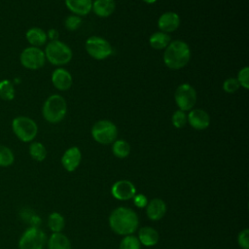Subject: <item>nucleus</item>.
<instances>
[{"label": "nucleus", "mask_w": 249, "mask_h": 249, "mask_svg": "<svg viewBox=\"0 0 249 249\" xmlns=\"http://www.w3.org/2000/svg\"><path fill=\"white\" fill-rule=\"evenodd\" d=\"M236 80L238 81L239 86H241L245 89H249V68H248V66H244L238 71Z\"/></svg>", "instance_id": "31"}, {"label": "nucleus", "mask_w": 249, "mask_h": 249, "mask_svg": "<svg viewBox=\"0 0 249 249\" xmlns=\"http://www.w3.org/2000/svg\"><path fill=\"white\" fill-rule=\"evenodd\" d=\"M196 91L193 86L187 83L179 85L174 93V100L179 110L190 111L196 103Z\"/></svg>", "instance_id": "9"}, {"label": "nucleus", "mask_w": 249, "mask_h": 249, "mask_svg": "<svg viewBox=\"0 0 249 249\" xmlns=\"http://www.w3.org/2000/svg\"><path fill=\"white\" fill-rule=\"evenodd\" d=\"M139 219L137 214L128 207L120 206L112 211L109 216L111 230L120 235L132 234L138 228Z\"/></svg>", "instance_id": "1"}, {"label": "nucleus", "mask_w": 249, "mask_h": 249, "mask_svg": "<svg viewBox=\"0 0 249 249\" xmlns=\"http://www.w3.org/2000/svg\"><path fill=\"white\" fill-rule=\"evenodd\" d=\"M47 244L46 233L38 227H28L19 236L18 249H44Z\"/></svg>", "instance_id": "7"}, {"label": "nucleus", "mask_w": 249, "mask_h": 249, "mask_svg": "<svg viewBox=\"0 0 249 249\" xmlns=\"http://www.w3.org/2000/svg\"><path fill=\"white\" fill-rule=\"evenodd\" d=\"M25 39L32 47L40 48L47 43V32L40 27H31L25 33Z\"/></svg>", "instance_id": "19"}, {"label": "nucleus", "mask_w": 249, "mask_h": 249, "mask_svg": "<svg viewBox=\"0 0 249 249\" xmlns=\"http://www.w3.org/2000/svg\"><path fill=\"white\" fill-rule=\"evenodd\" d=\"M12 130L18 140L24 143L32 142L38 133L36 122L26 116H18L12 121Z\"/></svg>", "instance_id": "5"}, {"label": "nucleus", "mask_w": 249, "mask_h": 249, "mask_svg": "<svg viewBox=\"0 0 249 249\" xmlns=\"http://www.w3.org/2000/svg\"><path fill=\"white\" fill-rule=\"evenodd\" d=\"M48 226L53 232H61L65 226L64 217L58 212H53L48 217Z\"/></svg>", "instance_id": "25"}, {"label": "nucleus", "mask_w": 249, "mask_h": 249, "mask_svg": "<svg viewBox=\"0 0 249 249\" xmlns=\"http://www.w3.org/2000/svg\"><path fill=\"white\" fill-rule=\"evenodd\" d=\"M112 152L118 159H124L130 153V145L124 139H116L112 143Z\"/></svg>", "instance_id": "24"}, {"label": "nucleus", "mask_w": 249, "mask_h": 249, "mask_svg": "<svg viewBox=\"0 0 249 249\" xmlns=\"http://www.w3.org/2000/svg\"><path fill=\"white\" fill-rule=\"evenodd\" d=\"M189 124L196 130H204L210 124L209 114L200 108H195L190 110L187 115Z\"/></svg>", "instance_id": "12"}, {"label": "nucleus", "mask_w": 249, "mask_h": 249, "mask_svg": "<svg viewBox=\"0 0 249 249\" xmlns=\"http://www.w3.org/2000/svg\"><path fill=\"white\" fill-rule=\"evenodd\" d=\"M171 123L174 127L176 128H182L184 127L188 123L187 113L182 110H176L172 116H171Z\"/></svg>", "instance_id": "29"}, {"label": "nucleus", "mask_w": 249, "mask_h": 249, "mask_svg": "<svg viewBox=\"0 0 249 249\" xmlns=\"http://www.w3.org/2000/svg\"><path fill=\"white\" fill-rule=\"evenodd\" d=\"M191 55V49L185 41L174 40L164 49L162 59L169 69L179 70L189 63Z\"/></svg>", "instance_id": "2"}, {"label": "nucleus", "mask_w": 249, "mask_h": 249, "mask_svg": "<svg viewBox=\"0 0 249 249\" xmlns=\"http://www.w3.org/2000/svg\"><path fill=\"white\" fill-rule=\"evenodd\" d=\"M16 90L12 81L3 79L0 81V98L5 101H11L15 98Z\"/></svg>", "instance_id": "26"}, {"label": "nucleus", "mask_w": 249, "mask_h": 249, "mask_svg": "<svg viewBox=\"0 0 249 249\" xmlns=\"http://www.w3.org/2000/svg\"><path fill=\"white\" fill-rule=\"evenodd\" d=\"M144 3H146V4H154V3H156L158 0H142Z\"/></svg>", "instance_id": "36"}, {"label": "nucleus", "mask_w": 249, "mask_h": 249, "mask_svg": "<svg viewBox=\"0 0 249 249\" xmlns=\"http://www.w3.org/2000/svg\"><path fill=\"white\" fill-rule=\"evenodd\" d=\"M46 60L53 65H64L67 64L73 56L72 50L68 45L59 40L50 41L44 51Z\"/></svg>", "instance_id": "4"}, {"label": "nucleus", "mask_w": 249, "mask_h": 249, "mask_svg": "<svg viewBox=\"0 0 249 249\" xmlns=\"http://www.w3.org/2000/svg\"><path fill=\"white\" fill-rule=\"evenodd\" d=\"M170 42V36L167 33L161 31L154 32L149 38V44L155 50H163L169 45Z\"/></svg>", "instance_id": "22"}, {"label": "nucleus", "mask_w": 249, "mask_h": 249, "mask_svg": "<svg viewBox=\"0 0 249 249\" xmlns=\"http://www.w3.org/2000/svg\"><path fill=\"white\" fill-rule=\"evenodd\" d=\"M116 10V2L115 0H94L92 1L91 11L100 17L107 18L111 16Z\"/></svg>", "instance_id": "18"}, {"label": "nucleus", "mask_w": 249, "mask_h": 249, "mask_svg": "<svg viewBox=\"0 0 249 249\" xmlns=\"http://www.w3.org/2000/svg\"><path fill=\"white\" fill-rule=\"evenodd\" d=\"M82 160V153L80 149L76 146L68 148L61 157V163L62 166L69 172L74 171L81 162Z\"/></svg>", "instance_id": "15"}, {"label": "nucleus", "mask_w": 249, "mask_h": 249, "mask_svg": "<svg viewBox=\"0 0 249 249\" xmlns=\"http://www.w3.org/2000/svg\"><path fill=\"white\" fill-rule=\"evenodd\" d=\"M52 83L56 89L65 91L72 87L73 79L68 70L58 67L52 73Z\"/></svg>", "instance_id": "13"}, {"label": "nucleus", "mask_w": 249, "mask_h": 249, "mask_svg": "<svg viewBox=\"0 0 249 249\" xmlns=\"http://www.w3.org/2000/svg\"><path fill=\"white\" fill-rule=\"evenodd\" d=\"M111 194L116 199L128 200L135 196L136 189L132 182L123 179L113 184L111 188Z\"/></svg>", "instance_id": "11"}, {"label": "nucleus", "mask_w": 249, "mask_h": 249, "mask_svg": "<svg viewBox=\"0 0 249 249\" xmlns=\"http://www.w3.org/2000/svg\"><path fill=\"white\" fill-rule=\"evenodd\" d=\"M65 5L73 15L82 17L91 12L92 0H65Z\"/></svg>", "instance_id": "17"}, {"label": "nucleus", "mask_w": 249, "mask_h": 249, "mask_svg": "<svg viewBox=\"0 0 249 249\" xmlns=\"http://www.w3.org/2000/svg\"><path fill=\"white\" fill-rule=\"evenodd\" d=\"M90 133L94 141L102 145H108L117 139L118 127L109 120H99L93 124Z\"/></svg>", "instance_id": "6"}, {"label": "nucleus", "mask_w": 249, "mask_h": 249, "mask_svg": "<svg viewBox=\"0 0 249 249\" xmlns=\"http://www.w3.org/2000/svg\"><path fill=\"white\" fill-rule=\"evenodd\" d=\"M132 199H133L134 205L138 208H144L148 204V198L143 194H135Z\"/></svg>", "instance_id": "34"}, {"label": "nucleus", "mask_w": 249, "mask_h": 249, "mask_svg": "<svg viewBox=\"0 0 249 249\" xmlns=\"http://www.w3.org/2000/svg\"><path fill=\"white\" fill-rule=\"evenodd\" d=\"M180 25V17L175 12H165L161 14L158 19V27L160 31L170 33L178 29Z\"/></svg>", "instance_id": "14"}, {"label": "nucleus", "mask_w": 249, "mask_h": 249, "mask_svg": "<svg viewBox=\"0 0 249 249\" xmlns=\"http://www.w3.org/2000/svg\"><path fill=\"white\" fill-rule=\"evenodd\" d=\"M82 22H83V20H82L81 17L72 14V15H69L65 18L64 26L69 31H75V30H77L78 28L81 27Z\"/></svg>", "instance_id": "30"}, {"label": "nucleus", "mask_w": 249, "mask_h": 249, "mask_svg": "<svg viewBox=\"0 0 249 249\" xmlns=\"http://www.w3.org/2000/svg\"><path fill=\"white\" fill-rule=\"evenodd\" d=\"M15 162V154L11 148L0 144V167H9Z\"/></svg>", "instance_id": "27"}, {"label": "nucleus", "mask_w": 249, "mask_h": 249, "mask_svg": "<svg viewBox=\"0 0 249 249\" xmlns=\"http://www.w3.org/2000/svg\"><path fill=\"white\" fill-rule=\"evenodd\" d=\"M120 249H141V244L136 236L133 234L124 235L121 240Z\"/></svg>", "instance_id": "28"}, {"label": "nucleus", "mask_w": 249, "mask_h": 249, "mask_svg": "<svg viewBox=\"0 0 249 249\" xmlns=\"http://www.w3.org/2000/svg\"><path fill=\"white\" fill-rule=\"evenodd\" d=\"M138 240L140 244H143L145 246H154L159 241V232L156 229L152 227H142L138 231Z\"/></svg>", "instance_id": "20"}, {"label": "nucleus", "mask_w": 249, "mask_h": 249, "mask_svg": "<svg viewBox=\"0 0 249 249\" xmlns=\"http://www.w3.org/2000/svg\"><path fill=\"white\" fill-rule=\"evenodd\" d=\"M28 153L29 156L36 161H43L47 158V149L45 145L38 141L30 142Z\"/></svg>", "instance_id": "23"}, {"label": "nucleus", "mask_w": 249, "mask_h": 249, "mask_svg": "<svg viewBox=\"0 0 249 249\" xmlns=\"http://www.w3.org/2000/svg\"><path fill=\"white\" fill-rule=\"evenodd\" d=\"M67 104L65 99L59 94L50 95L42 107L43 118L50 124H58L65 118Z\"/></svg>", "instance_id": "3"}, {"label": "nucleus", "mask_w": 249, "mask_h": 249, "mask_svg": "<svg viewBox=\"0 0 249 249\" xmlns=\"http://www.w3.org/2000/svg\"><path fill=\"white\" fill-rule=\"evenodd\" d=\"M237 242L241 249H249V230L244 229L237 236Z\"/></svg>", "instance_id": "33"}, {"label": "nucleus", "mask_w": 249, "mask_h": 249, "mask_svg": "<svg viewBox=\"0 0 249 249\" xmlns=\"http://www.w3.org/2000/svg\"><path fill=\"white\" fill-rule=\"evenodd\" d=\"M20 64L29 70H38L45 65L46 56L40 48L29 46L23 49L19 54Z\"/></svg>", "instance_id": "10"}, {"label": "nucleus", "mask_w": 249, "mask_h": 249, "mask_svg": "<svg viewBox=\"0 0 249 249\" xmlns=\"http://www.w3.org/2000/svg\"><path fill=\"white\" fill-rule=\"evenodd\" d=\"M166 212V204L160 198H153L148 201L146 206V214L152 221L160 220Z\"/></svg>", "instance_id": "16"}, {"label": "nucleus", "mask_w": 249, "mask_h": 249, "mask_svg": "<svg viewBox=\"0 0 249 249\" xmlns=\"http://www.w3.org/2000/svg\"><path fill=\"white\" fill-rule=\"evenodd\" d=\"M48 249H71L69 238L62 232H53L47 240Z\"/></svg>", "instance_id": "21"}, {"label": "nucleus", "mask_w": 249, "mask_h": 249, "mask_svg": "<svg viewBox=\"0 0 249 249\" xmlns=\"http://www.w3.org/2000/svg\"><path fill=\"white\" fill-rule=\"evenodd\" d=\"M85 48L89 55L96 60H103L113 53L111 44L104 38L92 35L86 40Z\"/></svg>", "instance_id": "8"}, {"label": "nucleus", "mask_w": 249, "mask_h": 249, "mask_svg": "<svg viewBox=\"0 0 249 249\" xmlns=\"http://www.w3.org/2000/svg\"><path fill=\"white\" fill-rule=\"evenodd\" d=\"M239 87L240 86H239L238 81L236 80V78H233V77L226 79L223 83V89H224V91H226L228 93L235 92L239 89Z\"/></svg>", "instance_id": "32"}, {"label": "nucleus", "mask_w": 249, "mask_h": 249, "mask_svg": "<svg viewBox=\"0 0 249 249\" xmlns=\"http://www.w3.org/2000/svg\"><path fill=\"white\" fill-rule=\"evenodd\" d=\"M47 36L49 39H51V41H54V40H58V36H59V33L56 29L54 28H51L48 33H47Z\"/></svg>", "instance_id": "35"}]
</instances>
